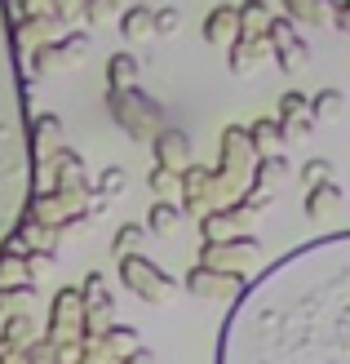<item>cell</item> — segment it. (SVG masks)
Masks as SVG:
<instances>
[{
	"instance_id": "cell-1",
	"label": "cell",
	"mask_w": 350,
	"mask_h": 364,
	"mask_svg": "<svg viewBox=\"0 0 350 364\" xmlns=\"http://www.w3.org/2000/svg\"><path fill=\"white\" fill-rule=\"evenodd\" d=\"M217 364H350V231L297 245L239 289Z\"/></svg>"
},
{
	"instance_id": "cell-2",
	"label": "cell",
	"mask_w": 350,
	"mask_h": 364,
	"mask_svg": "<svg viewBox=\"0 0 350 364\" xmlns=\"http://www.w3.org/2000/svg\"><path fill=\"white\" fill-rule=\"evenodd\" d=\"M35 138L27 116V89L18 71V31L9 5H0V249L31 209Z\"/></svg>"
},
{
	"instance_id": "cell-3",
	"label": "cell",
	"mask_w": 350,
	"mask_h": 364,
	"mask_svg": "<svg viewBox=\"0 0 350 364\" xmlns=\"http://www.w3.org/2000/svg\"><path fill=\"white\" fill-rule=\"evenodd\" d=\"M120 280L133 289L142 302H155V306H160V302H169V298L177 294V284L164 276L160 267L146 262L142 253H124V258H120Z\"/></svg>"
},
{
	"instance_id": "cell-4",
	"label": "cell",
	"mask_w": 350,
	"mask_h": 364,
	"mask_svg": "<svg viewBox=\"0 0 350 364\" xmlns=\"http://www.w3.org/2000/svg\"><path fill=\"white\" fill-rule=\"evenodd\" d=\"M187 289L199 298H235L244 289V276H226V271H209V267H195L187 276Z\"/></svg>"
},
{
	"instance_id": "cell-5",
	"label": "cell",
	"mask_w": 350,
	"mask_h": 364,
	"mask_svg": "<svg viewBox=\"0 0 350 364\" xmlns=\"http://www.w3.org/2000/svg\"><path fill=\"white\" fill-rule=\"evenodd\" d=\"M266 36H270V45H275V63L280 67H292L306 53V41L297 31H292V23L288 18H270V27H266Z\"/></svg>"
},
{
	"instance_id": "cell-6",
	"label": "cell",
	"mask_w": 350,
	"mask_h": 364,
	"mask_svg": "<svg viewBox=\"0 0 350 364\" xmlns=\"http://www.w3.org/2000/svg\"><path fill=\"white\" fill-rule=\"evenodd\" d=\"M155 156H160V169H164V173L182 169V165H187V138H182L177 129H164V134L155 138Z\"/></svg>"
},
{
	"instance_id": "cell-7",
	"label": "cell",
	"mask_w": 350,
	"mask_h": 364,
	"mask_svg": "<svg viewBox=\"0 0 350 364\" xmlns=\"http://www.w3.org/2000/svg\"><path fill=\"white\" fill-rule=\"evenodd\" d=\"M120 36H128V41H142V36H151V9L146 5H133L120 14Z\"/></svg>"
},
{
	"instance_id": "cell-8",
	"label": "cell",
	"mask_w": 350,
	"mask_h": 364,
	"mask_svg": "<svg viewBox=\"0 0 350 364\" xmlns=\"http://www.w3.org/2000/svg\"><path fill=\"white\" fill-rule=\"evenodd\" d=\"M257 53H262V41L239 31V41L231 45V71H248V67L257 63Z\"/></svg>"
},
{
	"instance_id": "cell-9",
	"label": "cell",
	"mask_w": 350,
	"mask_h": 364,
	"mask_svg": "<svg viewBox=\"0 0 350 364\" xmlns=\"http://www.w3.org/2000/svg\"><path fill=\"white\" fill-rule=\"evenodd\" d=\"M341 107H346V98L337 94V89H324V94H315V102H310V120H333V116H341Z\"/></svg>"
},
{
	"instance_id": "cell-10",
	"label": "cell",
	"mask_w": 350,
	"mask_h": 364,
	"mask_svg": "<svg viewBox=\"0 0 350 364\" xmlns=\"http://www.w3.org/2000/svg\"><path fill=\"white\" fill-rule=\"evenodd\" d=\"M177 218H182L177 205H164V200H155V209H151V218H146V227L164 235V231H173V227H177Z\"/></svg>"
},
{
	"instance_id": "cell-11",
	"label": "cell",
	"mask_w": 350,
	"mask_h": 364,
	"mask_svg": "<svg viewBox=\"0 0 350 364\" xmlns=\"http://www.w3.org/2000/svg\"><path fill=\"white\" fill-rule=\"evenodd\" d=\"M333 200H341V187L337 182H319V187H310V196H306V213L315 218L324 205H333Z\"/></svg>"
},
{
	"instance_id": "cell-12",
	"label": "cell",
	"mask_w": 350,
	"mask_h": 364,
	"mask_svg": "<svg viewBox=\"0 0 350 364\" xmlns=\"http://www.w3.org/2000/svg\"><path fill=\"white\" fill-rule=\"evenodd\" d=\"M231 27H235V9H231V5L213 9L209 23H204V41H222V31H231Z\"/></svg>"
},
{
	"instance_id": "cell-13",
	"label": "cell",
	"mask_w": 350,
	"mask_h": 364,
	"mask_svg": "<svg viewBox=\"0 0 350 364\" xmlns=\"http://www.w3.org/2000/svg\"><path fill=\"white\" fill-rule=\"evenodd\" d=\"M106 71H111V89H120L124 80H133V71H138V58H133V53H116V58L106 63Z\"/></svg>"
},
{
	"instance_id": "cell-14",
	"label": "cell",
	"mask_w": 350,
	"mask_h": 364,
	"mask_svg": "<svg viewBox=\"0 0 350 364\" xmlns=\"http://www.w3.org/2000/svg\"><path fill=\"white\" fill-rule=\"evenodd\" d=\"M177 9H169V5H164V9H151V36H169L173 27H177Z\"/></svg>"
},
{
	"instance_id": "cell-15",
	"label": "cell",
	"mask_w": 350,
	"mask_h": 364,
	"mask_svg": "<svg viewBox=\"0 0 350 364\" xmlns=\"http://www.w3.org/2000/svg\"><path fill=\"white\" fill-rule=\"evenodd\" d=\"M306 107H310V102H306L302 94H284V98H280V124L288 129V120H297V116L306 112Z\"/></svg>"
},
{
	"instance_id": "cell-16",
	"label": "cell",
	"mask_w": 350,
	"mask_h": 364,
	"mask_svg": "<svg viewBox=\"0 0 350 364\" xmlns=\"http://www.w3.org/2000/svg\"><path fill=\"white\" fill-rule=\"evenodd\" d=\"M302 178L310 182V187H319V182H333V165H328V160H306V165H302Z\"/></svg>"
},
{
	"instance_id": "cell-17",
	"label": "cell",
	"mask_w": 350,
	"mask_h": 364,
	"mask_svg": "<svg viewBox=\"0 0 350 364\" xmlns=\"http://www.w3.org/2000/svg\"><path fill=\"white\" fill-rule=\"evenodd\" d=\"M138 240H142V227H133V223H124V227L116 231V253H120V258H124V253L133 249Z\"/></svg>"
},
{
	"instance_id": "cell-18",
	"label": "cell",
	"mask_w": 350,
	"mask_h": 364,
	"mask_svg": "<svg viewBox=\"0 0 350 364\" xmlns=\"http://www.w3.org/2000/svg\"><path fill=\"white\" fill-rule=\"evenodd\" d=\"M98 187H102L106 196H116V191H124V169H116V165H111V169H106V173L98 178Z\"/></svg>"
},
{
	"instance_id": "cell-19",
	"label": "cell",
	"mask_w": 350,
	"mask_h": 364,
	"mask_svg": "<svg viewBox=\"0 0 350 364\" xmlns=\"http://www.w3.org/2000/svg\"><path fill=\"white\" fill-rule=\"evenodd\" d=\"M288 14H292V18H310V23H319V18H324V9H319V5H306V0H292Z\"/></svg>"
},
{
	"instance_id": "cell-20",
	"label": "cell",
	"mask_w": 350,
	"mask_h": 364,
	"mask_svg": "<svg viewBox=\"0 0 350 364\" xmlns=\"http://www.w3.org/2000/svg\"><path fill=\"white\" fill-rule=\"evenodd\" d=\"M106 342H116V347H133L138 333H133V329H124V324H116V329H106Z\"/></svg>"
},
{
	"instance_id": "cell-21",
	"label": "cell",
	"mask_w": 350,
	"mask_h": 364,
	"mask_svg": "<svg viewBox=\"0 0 350 364\" xmlns=\"http://www.w3.org/2000/svg\"><path fill=\"white\" fill-rule=\"evenodd\" d=\"M58 129H62V120H58V116H40V120H31V138H35V134H58Z\"/></svg>"
},
{
	"instance_id": "cell-22",
	"label": "cell",
	"mask_w": 350,
	"mask_h": 364,
	"mask_svg": "<svg viewBox=\"0 0 350 364\" xmlns=\"http://www.w3.org/2000/svg\"><path fill=\"white\" fill-rule=\"evenodd\" d=\"M270 173H288V160H284V156H270V160H262V178H270Z\"/></svg>"
},
{
	"instance_id": "cell-23",
	"label": "cell",
	"mask_w": 350,
	"mask_h": 364,
	"mask_svg": "<svg viewBox=\"0 0 350 364\" xmlns=\"http://www.w3.org/2000/svg\"><path fill=\"white\" fill-rule=\"evenodd\" d=\"M151 187H155V191H164V187H169V173L155 169V173H151Z\"/></svg>"
}]
</instances>
